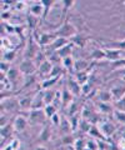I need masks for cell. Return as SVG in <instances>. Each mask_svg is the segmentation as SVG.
I'll return each instance as SVG.
<instances>
[{"label": "cell", "instance_id": "6da1fadb", "mask_svg": "<svg viewBox=\"0 0 125 150\" xmlns=\"http://www.w3.org/2000/svg\"><path fill=\"white\" fill-rule=\"evenodd\" d=\"M78 33H79L78 29L74 26V24H71L70 20H69V18H68L66 20L64 21V24H61L56 30L53 31V34L56 38H64V39L70 40L73 36H75L78 34Z\"/></svg>", "mask_w": 125, "mask_h": 150}, {"label": "cell", "instance_id": "7a4b0ae2", "mask_svg": "<svg viewBox=\"0 0 125 150\" xmlns=\"http://www.w3.org/2000/svg\"><path fill=\"white\" fill-rule=\"evenodd\" d=\"M40 50H41V48L39 46V44L34 40L33 35L28 36V43H26L25 49H24V59L34 60L35 56L38 55V53H39Z\"/></svg>", "mask_w": 125, "mask_h": 150}, {"label": "cell", "instance_id": "3957f363", "mask_svg": "<svg viewBox=\"0 0 125 150\" xmlns=\"http://www.w3.org/2000/svg\"><path fill=\"white\" fill-rule=\"evenodd\" d=\"M18 109H20L18 98H3L1 99V114H5V111H16Z\"/></svg>", "mask_w": 125, "mask_h": 150}, {"label": "cell", "instance_id": "277c9868", "mask_svg": "<svg viewBox=\"0 0 125 150\" xmlns=\"http://www.w3.org/2000/svg\"><path fill=\"white\" fill-rule=\"evenodd\" d=\"M28 118H29L30 123L34 124V125L45 124L46 119H48V118H46V115H45L44 109H36V110L28 111Z\"/></svg>", "mask_w": 125, "mask_h": 150}, {"label": "cell", "instance_id": "5b68a950", "mask_svg": "<svg viewBox=\"0 0 125 150\" xmlns=\"http://www.w3.org/2000/svg\"><path fill=\"white\" fill-rule=\"evenodd\" d=\"M19 70L24 76H28V75H34V73L38 70V67L35 65L34 60L24 59L19 65Z\"/></svg>", "mask_w": 125, "mask_h": 150}, {"label": "cell", "instance_id": "8992f818", "mask_svg": "<svg viewBox=\"0 0 125 150\" xmlns=\"http://www.w3.org/2000/svg\"><path fill=\"white\" fill-rule=\"evenodd\" d=\"M13 126L16 133H23L28 128V119L23 115H16L13 120Z\"/></svg>", "mask_w": 125, "mask_h": 150}, {"label": "cell", "instance_id": "52a82bcc", "mask_svg": "<svg viewBox=\"0 0 125 150\" xmlns=\"http://www.w3.org/2000/svg\"><path fill=\"white\" fill-rule=\"evenodd\" d=\"M89 39H90V36H89V35L84 34V33H78L75 36H73V38H71L70 41H71V43L75 45V46H78V48H84Z\"/></svg>", "mask_w": 125, "mask_h": 150}, {"label": "cell", "instance_id": "ba28073f", "mask_svg": "<svg viewBox=\"0 0 125 150\" xmlns=\"http://www.w3.org/2000/svg\"><path fill=\"white\" fill-rule=\"evenodd\" d=\"M105 50V55H106V60L112 63H115L118 60L123 59V53L124 51H120V50H117V49H109V48H103Z\"/></svg>", "mask_w": 125, "mask_h": 150}, {"label": "cell", "instance_id": "9c48e42d", "mask_svg": "<svg viewBox=\"0 0 125 150\" xmlns=\"http://www.w3.org/2000/svg\"><path fill=\"white\" fill-rule=\"evenodd\" d=\"M50 138H52V129H50V125L49 124H44V128L41 129V131L39 133V137L36 139V142L40 143V144H44V143H48Z\"/></svg>", "mask_w": 125, "mask_h": 150}, {"label": "cell", "instance_id": "30bf717a", "mask_svg": "<svg viewBox=\"0 0 125 150\" xmlns=\"http://www.w3.org/2000/svg\"><path fill=\"white\" fill-rule=\"evenodd\" d=\"M43 105H45V101H44V90H39L38 93H35V95H34L33 104H31V110L44 109Z\"/></svg>", "mask_w": 125, "mask_h": 150}, {"label": "cell", "instance_id": "8fae6325", "mask_svg": "<svg viewBox=\"0 0 125 150\" xmlns=\"http://www.w3.org/2000/svg\"><path fill=\"white\" fill-rule=\"evenodd\" d=\"M66 88L70 90V93L73 94L74 96H79L81 95V85L78 83L75 79H73L71 76L69 78V80L66 83Z\"/></svg>", "mask_w": 125, "mask_h": 150}, {"label": "cell", "instance_id": "7c38bea8", "mask_svg": "<svg viewBox=\"0 0 125 150\" xmlns=\"http://www.w3.org/2000/svg\"><path fill=\"white\" fill-rule=\"evenodd\" d=\"M33 99L34 95L31 94H26V95H23V98H19V104H20V109L23 111H30L31 110V104H33Z\"/></svg>", "mask_w": 125, "mask_h": 150}, {"label": "cell", "instance_id": "4fadbf2b", "mask_svg": "<svg viewBox=\"0 0 125 150\" xmlns=\"http://www.w3.org/2000/svg\"><path fill=\"white\" fill-rule=\"evenodd\" d=\"M99 129L101 130V133H103L106 138L110 137L115 130H117V125L110 123V121H101L100 125H99Z\"/></svg>", "mask_w": 125, "mask_h": 150}, {"label": "cell", "instance_id": "5bb4252c", "mask_svg": "<svg viewBox=\"0 0 125 150\" xmlns=\"http://www.w3.org/2000/svg\"><path fill=\"white\" fill-rule=\"evenodd\" d=\"M20 70H19V68H10V70L8 71V74H6V76H8V79L11 81V84H13V86L14 88H16L18 86V83H19V80H20Z\"/></svg>", "mask_w": 125, "mask_h": 150}, {"label": "cell", "instance_id": "9a60e30c", "mask_svg": "<svg viewBox=\"0 0 125 150\" xmlns=\"http://www.w3.org/2000/svg\"><path fill=\"white\" fill-rule=\"evenodd\" d=\"M103 48L109 49H117L120 51H125V40H115V41H106L103 44Z\"/></svg>", "mask_w": 125, "mask_h": 150}, {"label": "cell", "instance_id": "2e32d148", "mask_svg": "<svg viewBox=\"0 0 125 150\" xmlns=\"http://www.w3.org/2000/svg\"><path fill=\"white\" fill-rule=\"evenodd\" d=\"M53 67H54V64L50 62L49 59H46L45 62L38 68V73L40 75H48V76H50V73H52V70H53Z\"/></svg>", "mask_w": 125, "mask_h": 150}, {"label": "cell", "instance_id": "e0dca14e", "mask_svg": "<svg viewBox=\"0 0 125 150\" xmlns=\"http://www.w3.org/2000/svg\"><path fill=\"white\" fill-rule=\"evenodd\" d=\"M61 64H63V68L65 69V71L69 73V75H71V74L75 73V70H74V64H75V60L73 59V56L64 58L61 60Z\"/></svg>", "mask_w": 125, "mask_h": 150}, {"label": "cell", "instance_id": "ac0fdd59", "mask_svg": "<svg viewBox=\"0 0 125 150\" xmlns=\"http://www.w3.org/2000/svg\"><path fill=\"white\" fill-rule=\"evenodd\" d=\"M112 94H113V99L115 101H118L120 99H123V98L125 96V86L123 85H115L112 88Z\"/></svg>", "mask_w": 125, "mask_h": 150}, {"label": "cell", "instance_id": "d6986e66", "mask_svg": "<svg viewBox=\"0 0 125 150\" xmlns=\"http://www.w3.org/2000/svg\"><path fill=\"white\" fill-rule=\"evenodd\" d=\"M40 3H41V5H43V8H44V13H43V16H41V20L45 21L46 18H48V15H49L50 9L54 6V4L56 1H55V0H40Z\"/></svg>", "mask_w": 125, "mask_h": 150}, {"label": "cell", "instance_id": "ffe728a7", "mask_svg": "<svg viewBox=\"0 0 125 150\" xmlns=\"http://www.w3.org/2000/svg\"><path fill=\"white\" fill-rule=\"evenodd\" d=\"M61 98H63V106L64 108H68L74 101V95L66 86L64 88V90L61 91Z\"/></svg>", "mask_w": 125, "mask_h": 150}, {"label": "cell", "instance_id": "44dd1931", "mask_svg": "<svg viewBox=\"0 0 125 150\" xmlns=\"http://www.w3.org/2000/svg\"><path fill=\"white\" fill-rule=\"evenodd\" d=\"M61 4H63V13H61V18H60V23H61L64 19L66 20V15H68V13H69V10L74 6V4H75V1L74 0H63L61 1Z\"/></svg>", "mask_w": 125, "mask_h": 150}, {"label": "cell", "instance_id": "7402d4cb", "mask_svg": "<svg viewBox=\"0 0 125 150\" xmlns=\"http://www.w3.org/2000/svg\"><path fill=\"white\" fill-rule=\"evenodd\" d=\"M30 13L31 15H34V16H38V18H41L43 16V13H44V8L43 5H41V3L38 1V3H33L30 5Z\"/></svg>", "mask_w": 125, "mask_h": 150}, {"label": "cell", "instance_id": "603a6c76", "mask_svg": "<svg viewBox=\"0 0 125 150\" xmlns=\"http://www.w3.org/2000/svg\"><path fill=\"white\" fill-rule=\"evenodd\" d=\"M90 59L94 60V62H100V60H104L106 59V55H105V50L101 49V48H96L94 49L90 53Z\"/></svg>", "mask_w": 125, "mask_h": 150}, {"label": "cell", "instance_id": "cb8c5ba5", "mask_svg": "<svg viewBox=\"0 0 125 150\" xmlns=\"http://www.w3.org/2000/svg\"><path fill=\"white\" fill-rule=\"evenodd\" d=\"M39 21H40V18H38V16H34V15H31V14H28L26 15V25L29 26L31 33L36 30V26H38Z\"/></svg>", "mask_w": 125, "mask_h": 150}, {"label": "cell", "instance_id": "d4e9b609", "mask_svg": "<svg viewBox=\"0 0 125 150\" xmlns=\"http://www.w3.org/2000/svg\"><path fill=\"white\" fill-rule=\"evenodd\" d=\"M13 131L14 130V126H13V123H9L6 124L5 126H1V130H0V135H1V142L3 140H5L8 138H10L13 135Z\"/></svg>", "mask_w": 125, "mask_h": 150}, {"label": "cell", "instance_id": "484cf974", "mask_svg": "<svg viewBox=\"0 0 125 150\" xmlns=\"http://www.w3.org/2000/svg\"><path fill=\"white\" fill-rule=\"evenodd\" d=\"M89 68V62L85 59H78L75 60V64H74V70H75V74L76 73H80V71H85V70Z\"/></svg>", "mask_w": 125, "mask_h": 150}, {"label": "cell", "instance_id": "4316f807", "mask_svg": "<svg viewBox=\"0 0 125 150\" xmlns=\"http://www.w3.org/2000/svg\"><path fill=\"white\" fill-rule=\"evenodd\" d=\"M60 78H48V79H44L43 81H41V84L39 85L40 90H48V89H50L53 85H55L58 81H59Z\"/></svg>", "mask_w": 125, "mask_h": 150}, {"label": "cell", "instance_id": "83f0119b", "mask_svg": "<svg viewBox=\"0 0 125 150\" xmlns=\"http://www.w3.org/2000/svg\"><path fill=\"white\" fill-rule=\"evenodd\" d=\"M16 53H18V48L15 50H8V51H4V54L1 56V62H6V63H13L16 58Z\"/></svg>", "mask_w": 125, "mask_h": 150}, {"label": "cell", "instance_id": "f1b7e54d", "mask_svg": "<svg viewBox=\"0 0 125 150\" xmlns=\"http://www.w3.org/2000/svg\"><path fill=\"white\" fill-rule=\"evenodd\" d=\"M89 79H90V75H89V73H88V70H85V71L76 73V74H75V80L79 83L81 86L84 85V84L89 83Z\"/></svg>", "mask_w": 125, "mask_h": 150}, {"label": "cell", "instance_id": "f546056e", "mask_svg": "<svg viewBox=\"0 0 125 150\" xmlns=\"http://www.w3.org/2000/svg\"><path fill=\"white\" fill-rule=\"evenodd\" d=\"M98 109L100 112H103V114H112L114 112L115 108L113 106L112 103H99L98 104Z\"/></svg>", "mask_w": 125, "mask_h": 150}, {"label": "cell", "instance_id": "4dcf8cb0", "mask_svg": "<svg viewBox=\"0 0 125 150\" xmlns=\"http://www.w3.org/2000/svg\"><path fill=\"white\" fill-rule=\"evenodd\" d=\"M89 134L93 137V139L96 138L98 140H104V142L106 140V137H105L103 133H101V130L99 129V126H96V125H93V126H91V129H90V131H89Z\"/></svg>", "mask_w": 125, "mask_h": 150}, {"label": "cell", "instance_id": "1f68e13d", "mask_svg": "<svg viewBox=\"0 0 125 150\" xmlns=\"http://www.w3.org/2000/svg\"><path fill=\"white\" fill-rule=\"evenodd\" d=\"M98 98H99L100 103H112V100H114L112 91H108V90H103V91L98 93Z\"/></svg>", "mask_w": 125, "mask_h": 150}, {"label": "cell", "instance_id": "d6a6232c", "mask_svg": "<svg viewBox=\"0 0 125 150\" xmlns=\"http://www.w3.org/2000/svg\"><path fill=\"white\" fill-rule=\"evenodd\" d=\"M36 83V76L35 75H28V76H24V83H23V88L20 89L19 91H23V90H26L28 88H30L33 84Z\"/></svg>", "mask_w": 125, "mask_h": 150}, {"label": "cell", "instance_id": "836d02e7", "mask_svg": "<svg viewBox=\"0 0 125 150\" xmlns=\"http://www.w3.org/2000/svg\"><path fill=\"white\" fill-rule=\"evenodd\" d=\"M55 94H56V91H53L52 89L44 90V101H45V105L53 104L54 99H55Z\"/></svg>", "mask_w": 125, "mask_h": 150}, {"label": "cell", "instance_id": "e575fe53", "mask_svg": "<svg viewBox=\"0 0 125 150\" xmlns=\"http://www.w3.org/2000/svg\"><path fill=\"white\" fill-rule=\"evenodd\" d=\"M1 91L4 90H11V89H14V86H13V84H11V81L8 79V76L6 75H4V74H1Z\"/></svg>", "mask_w": 125, "mask_h": 150}, {"label": "cell", "instance_id": "d590c367", "mask_svg": "<svg viewBox=\"0 0 125 150\" xmlns=\"http://www.w3.org/2000/svg\"><path fill=\"white\" fill-rule=\"evenodd\" d=\"M64 71H65V69H64L63 67H60V64H56V65H54L53 67V70H52V73H50L49 78H56V76L60 78Z\"/></svg>", "mask_w": 125, "mask_h": 150}, {"label": "cell", "instance_id": "8d00e7d4", "mask_svg": "<svg viewBox=\"0 0 125 150\" xmlns=\"http://www.w3.org/2000/svg\"><path fill=\"white\" fill-rule=\"evenodd\" d=\"M69 123H70L71 126V131H76L79 129V125H80V119L79 116L76 115H73V116H69Z\"/></svg>", "mask_w": 125, "mask_h": 150}, {"label": "cell", "instance_id": "74e56055", "mask_svg": "<svg viewBox=\"0 0 125 150\" xmlns=\"http://www.w3.org/2000/svg\"><path fill=\"white\" fill-rule=\"evenodd\" d=\"M56 109H58V108L55 106V105H53V104L45 105V106H44V111H45L46 118H48V119H52L53 116L56 114Z\"/></svg>", "mask_w": 125, "mask_h": 150}, {"label": "cell", "instance_id": "f35d334b", "mask_svg": "<svg viewBox=\"0 0 125 150\" xmlns=\"http://www.w3.org/2000/svg\"><path fill=\"white\" fill-rule=\"evenodd\" d=\"M19 149H20V140L14 138L11 142L9 143V145H6V146L1 150H19Z\"/></svg>", "mask_w": 125, "mask_h": 150}, {"label": "cell", "instance_id": "ab89813d", "mask_svg": "<svg viewBox=\"0 0 125 150\" xmlns=\"http://www.w3.org/2000/svg\"><path fill=\"white\" fill-rule=\"evenodd\" d=\"M1 48L5 49V51H8V50H15L13 43L8 39V36H1Z\"/></svg>", "mask_w": 125, "mask_h": 150}, {"label": "cell", "instance_id": "60d3db41", "mask_svg": "<svg viewBox=\"0 0 125 150\" xmlns=\"http://www.w3.org/2000/svg\"><path fill=\"white\" fill-rule=\"evenodd\" d=\"M79 108H80L79 103H76V101H73L71 104L68 106V115H69V116L76 115V112H78V109H79Z\"/></svg>", "mask_w": 125, "mask_h": 150}, {"label": "cell", "instance_id": "b9f144b4", "mask_svg": "<svg viewBox=\"0 0 125 150\" xmlns=\"http://www.w3.org/2000/svg\"><path fill=\"white\" fill-rule=\"evenodd\" d=\"M91 126H93V125H90V123H89V121H88V120H85V119L80 120L79 129L83 131V133H89L90 129H91Z\"/></svg>", "mask_w": 125, "mask_h": 150}, {"label": "cell", "instance_id": "7bdbcfd3", "mask_svg": "<svg viewBox=\"0 0 125 150\" xmlns=\"http://www.w3.org/2000/svg\"><path fill=\"white\" fill-rule=\"evenodd\" d=\"M85 145H86V142H84L83 139H76L73 145V148H74V150H84Z\"/></svg>", "mask_w": 125, "mask_h": 150}, {"label": "cell", "instance_id": "ee69618b", "mask_svg": "<svg viewBox=\"0 0 125 150\" xmlns=\"http://www.w3.org/2000/svg\"><path fill=\"white\" fill-rule=\"evenodd\" d=\"M114 108H115V110H119V111L125 112V96L123 98V99H120V100H118V101H115Z\"/></svg>", "mask_w": 125, "mask_h": 150}, {"label": "cell", "instance_id": "f6af8a7d", "mask_svg": "<svg viewBox=\"0 0 125 150\" xmlns=\"http://www.w3.org/2000/svg\"><path fill=\"white\" fill-rule=\"evenodd\" d=\"M86 148H88V150H98L99 149L98 140H95V139L88 140V142H86Z\"/></svg>", "mask_w": 125, "mask_h": 150}, {"label": "cell", "instance_id": "bcb514c9", "mask_svg": "<svg viewBox=\"0 0 125 150\" xmlns=\"http://www.w3.org/2000/svg\"><path fill=\"white\" fill-rule=\"evenodd\" d=\"M114 116H115V119H117L119 123H121V124L125 125V112L119 111V110H115L114 111Z\"/></svg>", "mask_w": 125, "mask_h": 150}, {"label": "cell", "instance_id": "7dc6e473", "mask_svg": "<svg viewBox=\"0 0 125 150\" xmlns=\"http://www.w3.org/2000/svg\"><path fill=\"white\" fill-rule=\"evenodd\" d=\"M93 90H94V89H93V85L90 83H86V84H84V85L81 86V94L83 95H89Z\"/></svg>", "mask_w": 125, "mask_h": 150}, {"label": "cell", "instance_id": "c3c4849f", "mask_svg": "<svg viewBox=\"0 0 125 150\" xmlns=\"http://www.w3.org/2000/svg\"><path fill=\"white\" fill-rule=\"evenodd\" d=\"M61 143L63 145H74V138L71 137V135H63V139H61Z\"/></svg>", "mask_w": 125, "mask_h": 150}, {"label": "cell", "instance_id": "681fc988", "mask_svg": "<svg viewBox=\"0 0 125 150\" xmlns=\"http://www.w3.org/2000/svg\"><path fill=\"white\" fill-rule=\"evenodd\" d=\"M10 68H11V65L9 63H6V62H1V63H0V70H1V74H4V75L8 74V71L10 70Z\"/></svg>", "mask_w": 125, "mask_h": 150}, {"label": "cell", "instance_id": "f907efd6", "mask_svg": "<svg viewBox=\"0 0 125 150\" xmlns=\"http://www.w3.org/2000/svg\"><path fill=\"white\" fill-rule=\"evenodd\" d=\"M26 1H15V5H14V9L18 11H21V10H24V9L26 8Z\"/></svg>", "mask_w": 125, "mask_h": 150}, {"label": "cell", "instance_id": "816d5d0a", "mask_svg": "<svg viewBox=\"0 0 125 150\" xmlns=\"http://www.w3.org/2000/svg\"><path fill=\"white\" fill-rule=\"evenodd\" d=\"M50 120H52L53 125H55V126H59L60 124H61V123H60V118H59V115H58V114H55Z\"/></svg>", "mask_w": 125, "mask_h": 150}, {"label": "cell", "instance_id": "f5cc1de1", "mask_svg": "<svg viewBox=\"0 0 125 150\" xmlns=\"http://www.w3.org/2000/svg\"><path fill=\"white\" fill-rule=\"evenodd\" d=\"M8 115L6 114H1V119H0V125H1V126H5L6 124H9L8 123Z\"/></svg>", "mask_w": 125, "mask_h": 150}, {"label": "cell", "instance_id": "db71d44e", "mask_svg": "<svg viewBox=\"0 0 125 150\" xmlns=\"http://www.w3.org/2000/svg\"><path fill=\"white\" fill-rule=\"evenodd\" d=\"M35 150H48V149H46L45 146H43V145H39V146L35 148Z\"/></svg>", "mask_w": 125, "mask_h": 150}, {"label": "cell", "instance_id": "11a10c76", "mask_svg": "<svg viewBox=\"0 0 125 150\" xmlns=\"http://www.w3.org/2000/svg\"><path fill=\"white\" fill-rule=\"evenodd\" d=\"M124 4H125V0H124Z\"/></svg>", "mask_w": 125, "mask_h": 150}]
</instances>
